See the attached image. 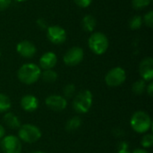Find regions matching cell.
Returning a JSON list of instances; mask_svg holds the SVG:
<instances>
[{"label":"cell","instance_id":"obj_6","mask_svg":"<svg viewBox=\"0 0 153 153\" xmlns=\"http://www.w3.org/2000/svg\"><path fill=\"white\" fill-rule=\"evenodd\" d=\"M126 79V74L122 67L112 68L107 73L105 76L106 84L109 87H117L123 84Z\"/></svg>","mask_w":153,"mask_h":153},{"label":"cell","instance_id":"obj_26","mask_svg":"<svg viewBox=\"0 0 153 153\" xmlns=\"http://www.w3.org/2000/svg\"><path fill=\"white\" fill-rule=\"evenodd\" d=\"M92 0H74V3L80 6V7H82V8H86L88 7L91 4Z\"/></svg>","mask_w":153,"mask_h":153},{"label":"cell","instance_id":"obj_15","mask_svg":"<svg viewBox=\"0 0 153 153\" xmlns=\"http://www.w3.org/2000/svg\"><path fill=\"white\" fill-rule=\"evenodd\" d=\"M4 123L11 129L16 130L22 126L19 117L12 112H6L4 116Z\"/></svg>","mask_w":153,"mask_h":153},{"label":"cell","instance_id":"obj_2","mask_svg":"<svg viewBox=\"0 0 153 153\" xmlns=\"http://www.w3.org/2000/svg\"><path fill=\"white\" fill-rule=\"evenodd\" d=\"M130 125L132 129L137 134H145L151 129L152 122L148 113L139 110L132 116Z\"/></svg>","mask_w":153,"mask_h":153},{"label":"cell","instance_id":"obj_29","mask_svg":"<svg viewBox=\"0 0 153 153\" xmlns=\"http://www.w3.org/2000/svg\"><path fill=\"white\" fill-rule=\"evenodd\" d=\"M37 22H38L39 26L41 29H45V28H47V23H46V22H45L44 20H42V19H39Z\"/></svg>","mask_w":153,"mask_h":153},{"label":"cell","instance_id":"obj_22","mask_svg":"<svg viewBox=\"0 0 153 153\" xmlns=\"http://www.w3.org/2000/svg\"><path fill=\"white\" fill-rule=\"evenodd\" d=\"M143 24V19L141 16H138V15H135L134 16L130 22H129V26L132 30H138L141 28Z\"/></svg>","mask_w":153,"mask_h":153},{"label":"cell","instance_id":"obj_10","mask_svg":"<svg viewBox=\"0 0 153 153\" xmlns=\"http://www.w3.org/2000/svg\"><path fill=\"white\" fill-rule=\"evenodd\" d=\"M47 34L48 39L53 44H62L66 39L65 30L58 25H54L47 28Z\"/></svg>","mask_w":153,"mask_h":153},{"label":"cell","instance_id":"obj_33","mask_svg":"<svg viewBox=\"0 0 153 153\" xmlns=\"http://www.w3.org/2000/svg\"><path fill=\"white\" fill-rule=\"evenodd\" d=\"M31 153H46V152H41V151H36V152H31Z\"/></svg>","mask_w":153,"mask_h":153},{"label":"cell","instance_id":"obj_31","mask_svg":"<svg viewBox=\"0 0 153 153\" xmlns=\"http://www.w3.org/2000/svg\"><path fill=\"white\" fill-rule=\"evenodd\" d=\"M132 153H149L145 149H135Z\"/></svg>","mask_w":153,"mask_h":153},{"label":"cell","instance_id":"obj_16","mask_svg":"<svg viewBox=\"0 0 153 153\" xmlns=\"http://www.w3.org/2000/svg\"><path fill=\"white\" fill-rule=\"evenodd\" d=\"M40 77L42 78V80L45 82L52 83V82H55L57 80V74L53 69L44 70L43 72H41Z\"/></svg>","mask_w":153,"mask_h":153},{"label":"cell","instance_id":"obj_7","mask_svg":"<svg viewBox=\"0 0 153 153\" xmlns=\"http://www.w3.org/2000/svg\"><path fill=\"white\" fill-rule=\"evenodd\" d=\"M1 147L4 153H22V143L15 135H7L2 139Z\"/></svg>","mask_w":153,"mask_h":153},{"label":"cell","instance_id":"obj_18","mask_svg":"<svg viewBox=\"0 0 153 153\" xmlns=\"http://www.w3.org/2000/svg\"><path fill=\"white\" fill-rule=\"evenodd\" d=\"M82 22L83 29L86 31H88V32L92 31L94 30L95 26H96V19L92 15H86V16H84Z\"/></svg>","mask_w":153,"mask_h":153},{"label":"cell","instance_id":"obj_19","mask_svg":"<svg viewBox=\"0 0 153 153\" xmlns=\"http://www.w3.org/2000/svg\"><path fill=\"white\" fill-rule=\"evenodd\" d=\"M12 103L9 97L4 93H0V113L7 112L11 108Z\"/></svg>","mask_w":153,"mask_h":153},{"label":"cell","instance_id":"obj_30","mask_svg":"<svg viewBox=\"0 0 153 153\" xmlns=\"http://www.w3.org/2000/svg\"><path fill=\"white\" fill-rule=\"evenodd\" d=\"M4 134H5V130L4 128V126L2 125H0V139H3L4 137Z\"/></svg>","mask_w":153,"mask_h":153},{"label":"cell","instance_id":"obj_35","mask_svg":"<svg viewBox=\"0 0 153 153\" xmlns=\"http://www.w3.org/2000/svg\"><path fill=\"white\" fill-rule=\"evenodd\" d=\"M0 56H1V53H0Z\"/></svg>","mask_w":153,"mask_h":153},{"label":"cell","instance_id":"obj_3","mask_svg":"<svg viewBox=\"0 0 153 153\" xmlns=\"http://www.w3.org/2000/svg\"><path fill=\"white\" fill-rule=\"evenodd\" d=\"M93 96L89 90L78 92L73 100V108L79 114H86L92 106Z\"/></svg>","mask_w":153,"mask_h":153},{"label":"cell","instance_id":"obj_4","mask_svg":"<svg viewBox=\"0 0 153 153\" xmlns=\"http://www.w3.org/2000/svg\"><path fill=\"white\" fill-rule=\"evenodd\" d=\"M41 137L40 129L31 124L22 125L18 129V138L27 143H33L38 142Z\"/></svg>","mask_w":153,"mask_h":153},{"label":"cell","instance_id":"obj_21","mask_svg":"<svg viewBox=\"0 0 153 153\" xmlns=\"http://www.w3.org/2000/svg\"><path fill=\"white\" fill-rule=\"evenodd\" d=\"M64 97L67 100V99H72L74 97V94H75V86L72 83H69V84H66L65 87H64Z\"/></svg>","mask_w":153,"mask_h":153},{"label":"cell","instance_id":"obj_5","mask_svg":"<svg viewBox=\"0 0 153 153\" xmlns=\"http://www.w3.org/2000/svg\"><path fill=\"white\" fill-rule=\"evenodd\" d=\"M90 49L96 55L104 54L108 48V39L102 32H94L88 40Z\"/></svg>","mask_w":153,"mask_h":153},{"label":"cell","instance_id":"obj_12","mask_svg":"<svg viewBox=\"0 0 153 153\" xmlns=\"http://www.w3.org/2000/svg\"><path fill=\"white\" fill-rule=\"evenodd\" d=\"M16 50L21 56L25 58H30L34 56L37 51L34 44L29 40H22L19 42L16 47Z\"/></svg>","mask_w":153,"mask_h":153},{"label":"cell","instance_id":"obj_20","mask_svg":"<svg viewBox=\"0 0 153 153\" xmlns=\"http://www.w3.org/2000/svg\"><path fill=\"white\" fill-rule=\"evenodd\" d=\"M146 86H147V85H146V82L143 81V80L142 79V80L136 81V82L133 84L132 90H133V91H134V94H136V95H142V94L145 91Z\"/></svg>","mask_w":153,"mask_h":153},{"label":"cell","instance_id":"obj_25","mask_svg":"<svg viewBox=\"0 0 153 153\" xmlns=\"http://www.w3.org/2000/svg\"><path fill=\"white\" fill-rule=\"evenodd\" d=\"M143 22H144V23H145L148 27H150V28H152V27L153 26V12L152 11H150L148 13H146V15L144 16V18H143Z\"/></svg>","mask_w":153,"mask_h":153},{"label":"cell","instance_id":"obj_34","mask_svg":"<svg viewBox=\"0 0 153 153\" xmlns=\"http://www.w3.org/2000/svg\"><path fill=\"white\" fill-rule=\"evenodd\" d=\"M17 2H24V1H27V0H15Z\"/></svg>","mask_w":153,"mask_h":153},{"label":"cell","instance_id":"obj_9","mask_svg":"<svg viewBox=\"0 0 153 153\" xmlns=\"http://www.w3.org/2000/svg\"><path fill=\"white\" fill-rule=\"evenodd\" d=\"M45 103L48 108L56 112H61L67 107V100L64 96L57 94L49 95L45 100Z\"/></svg>","mask_w":153,"mask_h":153},{"label":"cell","instance_id":"obj_8","mask_svg":"<svg viewBox=\"0 0 153 153\" xmlns=\"http://www.w3.org/2000/svg\"><path fill=\"white\" fill-rule=\"evenodd\" d=\"M84 56V52L80 47H73L71 48L63 57L64 63L68 66H75L79 65Z\"/></svg>","mask_w":153,"mask_h":153},{"label":"cell","instance_id":"obj_17","mask_svg":"<svg viewBox=\"0 0 153 153\" xmlns=\"http://www.w3.org/2000/svg\"><path fill=\"white\" fill-rule=\"evenodd\" d=\"M82 126V119L79 117H73L65 124V130L68 132L76 131Z\"/></svg>","mask_w":153,"mask_h":153},{"label":"cell","instance_id":"obj_11","mask_svg":"<svg viewBox=\"0 0 153 153\" xmlns=\"http://www.w3.org/2000/svg\"><path fill=\"white\" fill-rule=\"evenodd\" d=\"M139 73L145 82H152L153 78V59L152 57L144 58L139 65Z\"/></svg>","mask_w":153,"mask_h":153},{"label":"cell","instance_id":"obj_28","mask_svg":"<svg viewBox=\"0 0 153 153\" xmlns=\"http://www.w3.org/2000/svg\"><path fill=\"white\" fill-rule=\"evenodd\" d=\"M146 91L148 93V95L150 97H152L153 95V82H150L149 85L146 86Z\"/></svg>","mask_w":153,"mask_h":153},{"label":"cell","instance_id":"obj_27","mask_svg":"<svg viewBox=\"0 0 153 153\" xmlns=\"http://www.w3.org/2000/svg\"><path fill=\"white\" fill-rule=\"evenodd\" d=\"M11 4V0H0V11H4Z\"/></svg>","mask_w":153,"mask_h":153},{"label":"cell","instance_id":"obj_23","mask_svg":"<svg viewBox=\"0 0 153 153\" xmlns=\"http://www.w3.org/2000/svg\"><path fill=\"white\" fill-rule=\"evenodd\" d=\"M141 144L144 149H148L151 148L153 145V135L152 134H146L142 141H141Z\"/></svg>","mask_w":153,"mask_h":153},{"label":"cell","instance_id":"obj_1","mask_svg":"<svg viewBox=\"0 0 153 153\" xmlns=\"http://www.w3.org/2000/svg\"><path fill=\"white\" fill-rule=\"evenodd\" d=\"M40 74L41 70L39 66L33 63L22 65L17 72V77L19 81L27 85L35 83L40 78Z\"/></svg>","mask_w":153,"mask_h":153},{"label":"cell","instance_id":"obj_13","mask_svg":"<svg viewBox=\"0 0 153 153\" xmlns=\"http://www.w3.org/2000/svg\"><path fill=\"white\" fill-rule=\"evenodd\" d=\"M21 107L26 112H33L39 108V100L31 94H27L21 99Z\"/></svg>","mask_w":153,"mask_h":153},{"label":"cell","instance_id":"obj_24","mask_svg":"<svg viewBox=\"0 0 153 153\" xmlns=\"http://www.w3.org/2000/svg\"><path fill=\"white\" fill-rule=\"evenodd\" d=\"M151 2L152 0H132V4L135 9L141 10L147 7L151 4Z\"/></svg>","mask_w":153,"mask_h":153},{"label":"cell","instance_id":"obj_32","mask_svg":"<svg viewBox=\"0 0 153 153\" xmlns=\"http://www.w3.org/2000/svg\"><path fill=\"white\" fill-rule=\"evenodd\" d=\"M117 153H131L127 149H120Z\"/></svg>","mask_w":153,"mask_h":153},{"label":"cell","instance_id":"obj_14","mask_svg":"<svg viewBox=\"0 0 153 153\" xmlns=\"http://www.w3.org/2000/svg\"><path fill=\"white\" fill-rule=\"evenodd\" d=\"M56 55L53 52H47L43 54L39 59V68H42L43 70L53 69V67L56 65Z\"/></svg>","mask_w":153,"mask_h":153}]
</instances>
